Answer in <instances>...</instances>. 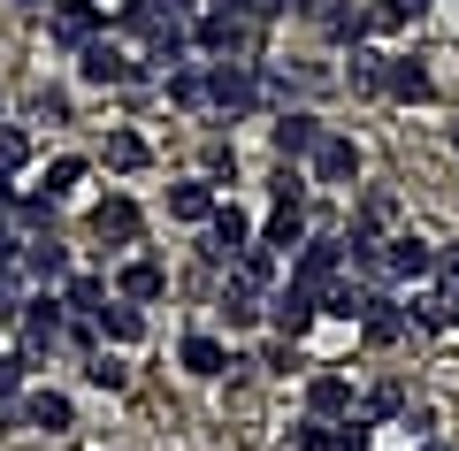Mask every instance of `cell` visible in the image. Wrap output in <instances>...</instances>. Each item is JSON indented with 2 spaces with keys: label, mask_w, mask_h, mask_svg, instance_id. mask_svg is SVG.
<instances>
[{
  "label": "cell",
  "mask_w": 459,
  "mask_h": 451,
  "mask_svg": "<svg viewBox=\"0 0 459 451\" xmlns=\"http://www.w3.org/2000/svg\"><path fill=\"white\" fill-rule=\"evenodd\" d=\"M62 329H69L62 291H39V299H23V314H16V352H23V360L54 352V344H62Z\"/></svg>",
  "instance_id": "1"
},
{
  "label": "cell",
  "mask_w": 459,
  "mask_h": 451,
  "mask_svg": "<svg viewBox=\"0 0 459 451\" xmlns=\"http://www.w3.org/2000/svg\"><path fill=\"white\" fill-rule=\"evenodd\" d=\"M352 268V253H344V238H307L291 253V283H307V291H329L337 275Z\"/></svg>",
  "instance_id": "2"
},
{
  "label": "cell",
  "mask_w": 459,
  "mask_h": 451,
  "mask_svg": "<svg viewBox=\"0 0 459 451\" xmlns=\"http://www.w3.org/2000/svg\"><path fill=\"white\" fill-rule=\"evenodd\" d=\"M268 322H276V337H307L314 322H322V291H307V283H276L268 291Z\"/></svg>",
  "instance_id": "3"
},
{
  "label": "cell",
  "mask_w": 459,
  "mask_h": 451,
  "mask_svg": "<svg viewBox=\"0 0 459 451\" xmlns=\"http://www.w3.org/2000/svg\"><path fill=\"white\" fill-rule=\"evenodd\" d=\"M214 69V108L238 123V115L261 108V62H207Z\"/></svg>",
  "instance_id": "4"
},
{
  "label": "cell",
  "mask_w": 459,
  "mask_h": 451,
  "mask_svg": "<svg viewBox=\"0 0 459 451\" xmlns=\"http://www.w3.org/2000/svg\"><path fill=\"white\" fill-rule=\"evenodd\" d=\"M77 69H84V84H146V69L115 47V39H84V47H77Z\"/></svg>",
  "instance_id": "5"
},
{
  "label": "cell",
  "mask_w": 459,
  "mask_h": 451,
  "mask_svg": "<svg viewBox=\"0 0 459 451\" xmlns=\"http://www.w3.org/2000/svg\"><path fill=\"white\" fill-rule=\"evenodd\" d=\"M268 145H276V161H314V145H322V123H314L307 108H283L276 115V130H268Z\"/></svg>",
  "instance_id": "6"
},
{
  "label": "cell",
  "mask_w": 459,
  "mask_h": 451,
  "mask_svg": "<svg viewBox=\"0 0 459 451\" xmlns=\"http://www.w3.org/2000/svg\"><path fill=\"white\" fill-rule=\"evenodd\" d=\"M421 275H437V253H429L421 238H391V245H383V275H376L383 291H391V283H421Z\"/></svg>",
  "instance_id": "7"
},
{
  "label": "cell",
  "mask_w": 459,
  "mask_h": 451,
  "mask_svg": "<svg viewBox=\"0 0 459 451\" xmlns=\"http://www.w3.org/2000/svg\"><path fill=\"white\" fill-rule=\"evenodd\" d=\"M314 184H352L360 177V145L344 138V130H322V145H314Z\"/></svg>",
  "instance_id": "8"
},
{
  "label": "cell",
  "mask_w": 459,
  "mask_h": 451,
  "mask_svg": "<svg viewBox=\"0 0 459 451\" xmlns=\"http://www.w3.org/2000/svg\"><path fill=\"white\" fill-rule=\"evenodd\" d=\"M138 230H146V214H138L123 192H108V199L92 207V238H100V245H138Z\"/></svg>",
  "instance_id": "9"
},
{
  "label": "cell",
  "mask_w": 459,
  "mask_h": 451,
  "mask_svg": "<svg viewBox=\"0 0 459 451\" xmlns=\"http://www.w3.org/2000/svg\"><path fill=\"white\" fill-rule=\"evenodd\" d=\"M360 337L368 344H398L406 337V307H398L383 283H368V307H360Z\"/></svg>",
  "instance_id": "10"
},
{
  "label": "cell",
  "mask_w": 459,
  "mask_h": 451,
  "mask_svg": "<svg viewBox=\"0 0 459 451\" xmlns=\"http://www.w3.org/2000/svg\"><path fill=\"white\" fill-rule=\"evenodd\" d=\"M16 413L31 421V429H47V436H69V429H77V405H69V390H23Z\"/></svg>",
  "instance_id": "11"
},
{
  "label": "cell",
  "mask_w": 459,
  "mask_h": 451,
  "mask_svg": "<svg viewBox=\"0 0 459 451\" xmlns=\"http://www.w3.org/2000/svg\"><path fill=\"white\" fill-rule=\"evenodd\" d=\"M253 245V214L246 207H214L207 214V260H238Z\"/></svg>",
  "instance_id": "12"
},
{
  "label": "cell",
  "mask_w": 459,
  "mask_h": 451,
  "mask_svg": "<svg viewBox=\"0 0 459 451\" xmlns=\"http://www.w3.org/2000/svg\"><path fill=\"white\" fill-rule=\"evenodd\" d=\"M169 100H177L184 115H207L214 108V69L207 62H177L169 69Z\"/></svg>",
  "instance_id": "13"
},
{
  "label": "cell",
  "mask_w": 459,
  "mask_h": 451,
  "mask_svg": "<svg viewBox=\"0 0 459 451\" xmlns=\"http://www.w3.org/2000/svg\"><path fill=\"white\" fill-rule=\"evenodd\" d=\"M307 413L314 421H344V413H352V375H337V368L314 375V383H307Z\"/></svg>",
  "instance_id": "14"
},
{
  "label": "cell",
  "mask_w": 459,
  "mask_h": 451,
  "mask_svg": "<svg viewBox=\"0 0 459 451\" xmlns=\"http://www.w3.org/2000/svg\"><path fill=\"white\" fill-rule=\"evenodd\" d=\"M23 275H31V283H69V245L54 238V230L31 238V245H23Z\"/></svg>",
  "instance_id": "15"
},
{
  "label": "cell",
  "mask_w": 459,
  "mask_h": 451,
  "mask_svg": "<svg viewBox=\"0 0 459 451\" xmlns=\"http://www.w3.org/2000/svg\"><path fill=\"white\" fill-rule=\"evenodd\" d=\"M177 360H184V375H199V383L230 375V344H222V337H207V329H199V337H184V344H177Z\"/></svg>",
  "instance_id": "16"
},
{
  "label": "cell",
  "mask_w": 459,
  "mask_h": 451,
  "mask_svg": "<svg viewBox=\"0 0 459 451\" xmlns=\"http://www.w3.org/2000/svg\"><path fill=\"white\" fill-rule=\"evenodd\" d=\"M115 299H131V307L169 299V268H161V260H131V268H123V283H115Z\"/></svg>",
  "instance_id": "17"
},
{
  "label": "cell",
  "mask_w": 459,
  "mask_h": 451,
  "mask_svg": "<svg viewBox=\"0 0 459 451\" xmlns=\"http://www.w3.org/2000/svg\"><path fill=\"white\" fill-rule=\"evenodd\" d=\"M54 39H62V47L100 39V0H54Z\"/></svg>",
  "instance_id": "18"
},
{
  "label": "cell",
  "mask_w": 459,
  "mask_h": 451,
  "mask_svg": "<svg viewBox=\"0 0 459 451\" xmlns=\"http://www.w3.org/2000/svg\"><path fill=\"white\" fill-rule=\"evenodd\" d=\"M261 245H276V253H299V245H307V199H276V214H268Z\"/></svg>",
  "instance_id": "19"
},
{
  "label": "cell",
  "mask_w": 459,
  "mask_h": 451,
  "mask_svg": "<svg viewBox=\"0 0 459 451\" xmlns=\"http://www.w3.org/2000/svg\"><path fill=\"white\" fill-rule=\"evenodd\" d=\"M383 100H398V108H421V100H429V69L406 62V54H391V69H383Z\"/></svg>",
  "instance_id": "20"
},
{
  "label": "cell",
  "mask_w": 459,
  "mask_h": 451,
  "mask_svg": "<svg viewBox=\"0 0 459 451\" xmlns=\"http://www.w3.org/2000/svg\"><path fill=\"white\" fill-rule=\"evenodd\" d=\"M92 322H100V337H108V344H138V337H146V307H131V299H108Z\"/></svg>",
  "instance_id": "21"
},
{
  "label": "cell",
  "mask_w": 459,
  "mask_h": 451,
  "mask_svg": "<svg viewBox=\"0 0 459 451\" xmlns=\"http://www.w3.org/2000/svg\"><path fill=\"white\" fill-rule=\"evenodd\" d=\"M322 31L337 39V47H368V39H376V23H368L360 0H344V8H322Z\"/></svg>",
  "instance_id": "22"
},
{
  "label": "cell",
  "mask_w": 459,
  "mask_h": 451,
  "mask_svg": "<svg viewBox=\"0 0 459 451\" xmlns=\"http://www.w3.org/2000/svg\"><path fill=\"white\" fill-rule=\"evenodd\" d=\"M230 275H238L246 291H276V245H261V238H253L246 253L230 260Z\"/></svg>",
  "instance_id": "23"
},
{
  "label": "cell",
  "mask_w": 459,
  "mask_h": 451,
  "mask_svg": "<svg viewBox=\"0 0 459 451\" xmlns=\"http://www.w3.org/2000/svg\"><path fill=\"white\" fill-rule=\"evenodd\" d=\"M214 207H222V199H214V184H207V177H192V184H169V214H177V222H207Z\"/></svg>",
  "instance_id": "24"
},
{
  "label": "cell",
  "mask_w": 459,
  "mask_h": 451,
  "mask_svg": "<svg viewBox=\"0 0 459 451\" xmlns=\"http://www.w3.org/2000/svg\"><path fill=\"white\" fill-rule=\"evenodd\" d=\"M421 16H429V0H368V23H376V39L406 31V23H421Z\"/></svg>",
  "instance_id": "25"
},
{
  "label": "cell",
  "mask_w": 459,
  "mask_h": 451,
  "mask_svg": "<svg viewBox=\"0 0 459 451\" xmlns=\"http://www.w3.org/2000/svg\"><path fill=\"white\" fill-rule=\"evenodd\" d=\"M383 69H391V54H376V47H352V69H344V84L360 100H376L383 92Z\"/></svg>",
  "instance_id": "26"
},
{
  "label": "cell",
  "mask_w": 459,
  "mask_h": 451,
  "mask_svg": "<svg viewBox=\"0 0 459 451\" xmlns=\"http://www.w3.org/2000/svg\"><path fill=\"white\" fill-rule=\"evenodd\" d=\"M108 299H115V291L100 283V275H69V283H62V307H69V314H84V322H92Z\"/></svg>",
  "instance_id": "27"
},
{
  "label": "cell",
  "mask_w": 459,
  "mask_h": 451,
  "mask_svg": "<svg viewBox=\"0 0 459 451\" xmlns=\"http://www.w3.org/2000/svg\"><path fill=\"white\" fill-rule=\"evenodd\" d=\"M360 307H368V283H344L337 275V283L322 291V314H337V322H360Z\"/></svg>",
  "instance_id": "28"
},
{
  "label": "cell",
  "mask_w": 459,
  "mask_h": 451,
  "mask_svg": "<svg viewBox=\"0 0 459 451\" xmlns=\"http://www.w3.org/2000/svg\"><path fill=\"white\" fill-rule=\"evenodd\" d=\"M108 169H123V177L146 169V138H138V130H108Z\"/></svg>",
  "instance_id": "29"
},
{
  "label": "cell",
  "mask_w": 459,
  "mask_h": 451,
  "mask_svg": "<svg viewBox=\"0 0 459 451\" xmlns=\"http://www.w3.org/2000/svg\"><path fill=\"white\" fill-rule=\"evenodd\" d=\"M222 314H230V329L261 322V291H246V283H238V275H230V291H222Z\"/></svg>",
  "instance_id": "30"
},
{
  "label": "cell",
  "mask_w": 459,
  "mask_h": 451,
  "mask_svg": "<svg viewBox=\"0 0 459 451\" xmlns=\"http://www.w3.org/2000/svg\"><path fill=\"white\" fill-rule=\"evenodd\" d=\"M23 245H31V230H23L16 214H0V275H16V268H23Z\"/></svg>",
  "instance_id": "31"
},
{
  "label": "cell",
  "mask_w": 459,
  "mask_h": 451,
  "mask_svg": "<svg viewBox=\"0 0 459 451\" xmlns=\"http://www.w3.org/2000/svg\"><path fill=\"white\" fill-rule=\"evenodd\" d=\"M406 413V383H376L368 390V421H398Z\"/></svg>",
  "instance_id": "32"
},
{
  "label": "cell",
  "mask_w": 459,
  "mask_h": 451,
  "mask_svg": "<svg viewBox=\"0 0 459 451\" xmlns=\"http://www.w3.org/2000/svg\"><path fill=\"white\" fill-rule=\"evenodd\" d=\"M23 161H31V138H23L16 123H0V177H16Z\"/></svg>",
  "instance_id": "33"
},
{
  "label": "cell",
  "mask_w": 459,
  "mask_h": 451,
  "mask_svg": "<svg viewBox=\"0 0 459 451\" xmlns=\"http://www.w3.org/2000/svg\"><path fill=\"white\" fill-rule=\"evenodd\" d=\"M77 184H84V161H77V153H62V161H47V192H54V199H69Z\"/></svg>",
  "instance_id": "34"
},
{
  "label": "cell",
  "mask_w": 459,
  "mask_h": 451,
  "mask_svg": "<svg viewBox=\"0 0 459 451\" xmlns=\"http://www.w3.org/2000/svg\"><path fill=\"white\" fill-rule=\"evenodd\" d=\"M31 390V360L23 352H0V398H23Z\"/></svg>",
  "instance_id": "35"
},
{
  "label": "cell",
  "mask_w": 459,
  "mask_h": 451,
  "mask_svg": "<svg viewBox=\"0 0 459 451\" xmlns=\"http://www.w3.org/2000/svg\"><path fill=\"white\" fill-rule=\"evenodd\" d=\"M337 451H376V421L344 413V421H337Z\"/></svg>",
  "instance_id": "36"
},
{
  "label": "cell",
  "mask_w": 459,
  "mask_h": 451,
  "mask_svg": "<svg viewBox=\"0 0 459 451\" xmlns=\"http://www.w3.org/2000/svg\"><path fill=\"white\" fill-rule=\"evenodd\" d=\"M84 383H92V390H123V383H131V368H123V360H108V352H92Z\"/></svg>",
  "instance_id": "37"
},
{
  "label": "cell",
  "mask_w": 459,
  "mask_h": 451,
  "mask_svg": "<svg viewBox=\"0 0 459 451\" xmlns=\"http://www.w3.org/2000/svg\"><path fill=\"white\" fill-rule=\"evenodd\" d=\"M398 429H406L413 444H437V413H429V405H406V413H398Z\"/></svg>",
  "instance_id": "38"
},
{
  "label": "cell",
  "mask_w": 459,
  "mask_h": 451,
  "mask_svg": "<svg viewBox=\"0 0 459 451\" xmlns=\"http://www.w3.org/2000/svg\"><path fill=\"white\" fill-rule=\"evenodd\" d=\"M299 451H337V421H307L299 429Z\"/></svg>",
  "instance_id": "39"
},
{
  "label": "cell",
  "mask_w": 459,
  "mask_h": 451,
  "mask_svg": "<svg viewBox=\"0 0 459 451\" xmlns=\"http://www.w3.org/2000/svg\"><path fill=\"white\" fill-rule=\"evenodd\" d=\"M391 214H398V199H391V192H368V207H360V222H368V230H383Z\"/></svg>",
  "instance_id": "40"
},
{
  "label": "cell",
  "mask_w": 459,
  "mask_h": 451,
  "mask_svg": "<svg viewBox=\"0 0 459 451\" xmlns=\"http://www.w3.org/2000/svg\"><path fill=\"white\" fill-rule=\"evenodd\" d=\"M283 8H291V0H238V16H246V23H276Z\"/></svg>",
  "instance_id": "41"
},
{
  "label": "cell",
  "mask_w": 459,
  "mask_h": 451,
  "mask_svg": "<svg viewBox=\"0 0 459 451\" xmlns=\"http://www.w3.org/2000/svg\"><path fill=\"white\" fill-rule=\"evenodd\" d=\"M437 283H444V299L459 291V245H444V253H437Z\"/></svg>",
  "instance_id": "42"
},
{
  "label": "cell",
  "mask_w": 459,
  "mask_h": 451,
  "mask_svg": "<svg viewBox=\"0 0 459 451\" xmlns=\"http://www.w3.org/2000/svg\"><path fill=\"white\" fill-rule=\"evenodd\" d=\"M16 314H23V291H16V275H0V329L16 322Z\"/></svg>",
  "instance_id": "43"
},
{
  "label": "cell",
  "mask_w": 459,
  "mask_h": 451,
  "mask_svg": "<svg viewBox=\"0 0 459 451\" xmlns=\"http://www.w3.org/2000/svg\"><path fill=\"white\" fill-rule=\"evenodd\" d=\"M444 329H459V291H452V299H444Z\"/></svg>",
  "instance_id": "44"
},
{
  "label": "cell",
  "mask_w": 459,
  "mask_h": 451,
  "mask_svg": "<svg viewBox=\"0 0 459 451\" xmlns=\"http://www.w3.org/2000/svg\"><path fill=\"white\" fill-rule=\"evenodd\" d=\"M8 199H16V184H8V177H0V214H8Z\"/></svg>",
  "instance_id": "45"
},
{
  "label": "cell",
  "mask_w": 459,
  "mask_h": 451,
  "mask_svg": "<svg viewBox=\"0 0 459 451\" xmlns=\"http://www.w3.org/2000/svg\"><path fill=\"white\" fill-rule=\"evenodd\" d=\"M8 8H47V0H8Z\"/></svg>",
  "instance_id": "46"
},
{
  "label": "cell",
  "mask_w": 459,
  "mask_h": 451,
  "mask_svg": "<svg viewBox=\"0 0 459 451\" xmlns=\"http://www.w3.org/2000/svg\"><path fill=\"white\" fill-rule=\"evenodd\" d=\"M0 108H8V100H0Z\"/></svg>",
  "instance_id": "47"
}]
</instances>
